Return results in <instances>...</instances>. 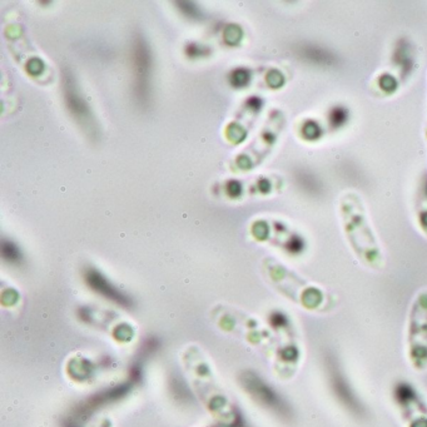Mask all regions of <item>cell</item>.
I'll return each mask as SVG.
<instances>
[{"label": "cell", "mask_w": 427, "mask_h": 427, "mask_svg": "<svg viewBox=\"0 0 427 427\" xmlns=\"http://www.w3.org/2000/svg\"><path fill=\"white\" fill-rule=\"evenodd\" d=\"M346 115H345V113L342 112V110H334L333 114H332V120H333L334 124H341L342 122H345V119H346Z\"/></svg>", "instance_id": "1"}]
</instances>
